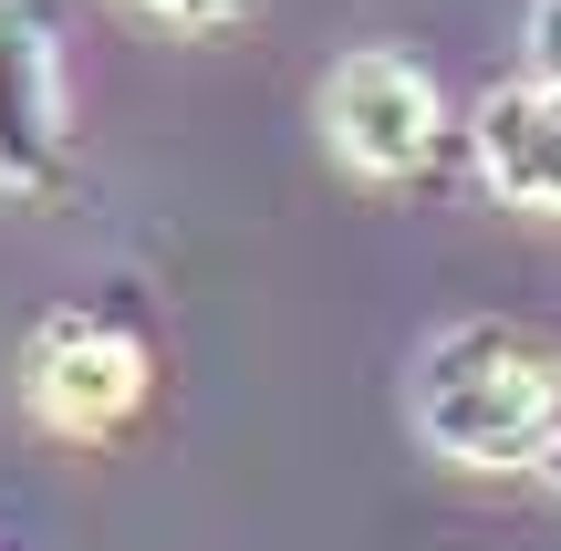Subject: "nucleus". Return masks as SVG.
Masks as SVG:
<instances>
[{
    "label": "nucleus",
    "mask_w": 561,
    "mask_h": 551,
    "mask_svg": "<svg viewBox=\"0 0 561 551\" xmlns=\"http://www.w3.org/2000/svg\"><path fill=\"white\" fill-rule=\"evenodd\" d=\"M561 365L530 354L510 323H458L416 365V437L458 469H541Z\"/></svg>",
    "instance_id": "1"
},
{
    "label": "nucleus",
    "mask_w": 561,
    "mask_h": 551,
    "mask_svg": "<svg viewBox=\"0 0 561 551\" xmlns=\"http://www.w3.org/2000/svg\"><path fill=\"white\" fill-rule=\"evenodd\" d=\"M73 187V104H62L53 0H0V198Z\"/></svg>",
    "instance_id": "2"
},
{
    "label": "nucleus",
    "mask_w": 561,
    "mask_h": 551,
    "mask_svg": "<svg viewBox=\"0 0 561 551\" xmlns=\"http://www.w3.org/2000/svg\"><path fill=\"white\" fill-rule=\"evenodd\" d=\"M322 136H333V157L354 177L396 187V177H426L437 167L447 115H437V83L405 53H343L333 83H322Z\"/></svg>",
    "instance_id": "3"
},
{
    "label": "nucleus",
    "mask_w": 561,
    "mask_h": 551,
    "mask_svg": "<svg viewBox=\"0 0 561 551\" xmlns=\"http://www.w3.org/2000/svg\"><path fill=\"white\" fill-rule=\"evenodd\" d=\"M21 406L53 437L94 448V437H115L125 416L146 406V344L115 333V323H94V312H53V323L32 333V354H21Z\"/></svg>",
    "instance_id": "4"
},
{
    "label": "nucleus",
    "mask_w": 561,
    "mask_h": 551,
    "mask_svg": "<svg viewBox=\"0 0 561 551\" xmlns=\"http://www.w3.org/2000/svg\"><path fill=\"white\" fill-rule=\"evenodd\" d=\"M479 167L489 187H500L510 208H541V219H561V83H500V94L479 104Z\"/></svg>",
    "instance_id": "5"
},
{
    "label": "nucleus",
    "mask_w": 561,
    "mask_h": 551,
    "mask_svg": "<svg viewBox=\"0 0 561 551\" xmlns=\"http://www.w3.org/2000/svg\"><path fill=\"white\" fill-rule=\"evenodd\" d=\"M136 11H157L167 32H198V42H208V32H240L261 0H136Z\"/></svg>",
    "instance_id": "6"
},
{
    "label": "nucleus",
    "mask_w": 561,
    "mask_h": 551,
    "mask_svg": "<svg viewBox=\"0 0 561 551\" xmlns=\"http://www.w3.org/2000/svg\"><path fill=\"white\" fill-rule=\"evenodd\" d=\"M520 42H530V73H541V83H561V0H530Z\"/></svg>",
    "instance_id": "7"
},
{
    "label": "nucleus",
    "mask_w": 561,
    "mask_h": 551,
    "mask_svg": "<svg viewBox=\"0 0 561 551\" xmlns=\"http://www.w3.org/2000/svg\"><path fill=\"white\" fill-rule=\"evenodd\" d=\"M541 479L561 490V395H551V437H541Z\"/></svg>",
    "instance_id": "8"
}]
</instances>
